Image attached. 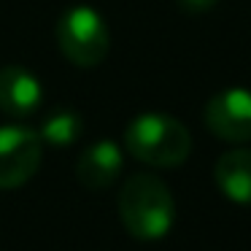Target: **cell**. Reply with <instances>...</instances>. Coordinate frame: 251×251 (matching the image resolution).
Instances as JSON below:
<instances>
[{
  "label": "cell",
  "instance_id": "cell-1",
  "mask_svg": "<svg viewBox=\"0 0 251 251\" xmlns=\"http://www.w3.org/2000/svg\"><path fill=\"white\" fill-rule=\"evenodd\" d=\"M119 216L138 240H159L176 222V200L168 184L151 173H135L119 192Z\"/></svg>",
  "mask_w": 251,
  "mask_h": 251
},
{
  "label": "cell",
  "instance_id": "cell-2",
  "mask_svg": "<svg viewBox=\"0 0 251 251\" xmlns=\"http://www.w3.org/2000/svg\"><path fill=\"white\" fill-rule=\"evenodd\" d=\"M130 157L151 168H176L192 151V135L170 114H138L125 130Z\"/></svg>",
  "mask_w": 251,
  "mask_h": 251
},
{
  "label": "cell",
  "instance_id": "cell-3",
  "mask_svg": "<svg viewBox=\"0 0 251 251\" xmlns=\"http://www.w3.org/2000/svg\"><path fill=\"white\" fill-rule=\"evenodd\" d=\"M57 44L65 60L78 68H95L108 57L111 33L92 6H73L57 22Z\"/></svg>",
  "mask_w": 251,
  "mask_h": 251
},
{
  "label": "cell",
  "instance_id": "cell-4",
  "mask_svg": "<svg viewBox=\"0 0 251 251\" xmlns=\"http://www.w3.org/2000/svg\"><path fill=\"white\" fill-rule=\"evenodd\" d=\"M44 159V138L22 125L0 127V189L27 184Z\"/></svg>",
  "mask_w": 251,
  "mask_h": 251
},
{
  "label": "cell",
  "instance_id": "cell-5",
  "mask_svg": "<svg viewBox=\"0 0 251 251\" xmlns=\"http://www.w3.org/2000/svg\"><path fill=\"white\" fill-rule=\"evenodd\" d=\"M205 125L222 141H251V92L238 87L216 92L205 105Z\"/></svg>",
  "mask_w": 251,
  "mask_h": 251
},
{
  "label": "cell",
  "instance_id": "cell-6",
  "mask_svg": "<svg viewBox=\"0 0 251 251\" xmlns=\"http://www.w3.org/2000/svg\"><path fill=\"white\" fill-rule=\"evenodd\" d=\"M44 87L33 76V71L22 65L0 68V111L8 116H30L38 111Z\"/></svg>",
  "mask_w": 251,
  "mask_h": 251
},
{
  "label": "cell",
  "instance_id": "cell-7",
  "mask_svg": "<svg viewBox=\"0 0 251 251\" xmlns=\"http://www.w3.org/2000/svg\"><path fill=\"white\" fill-rule=\"evenodd\" d=\"M125 157L122 149L114 141H98L89 149H84V154L76 162V176L87 189L92 192H103L119 178Z\"/></svg>",
  "mask_w": 251,
  "mask_h": 251
},
{
  "label": "cell",
  "instance_id": "cell-8",
  "mask_svg": "<svg viewBox=\"0 0 251 251\" xmlns=\"http://www.w3.org/2000/svg\"><path fill=\"white\" fill-rule=\"evenodd\" d=\"M213 181L238 205H251V149H232L222 154L213 168Z\"/></svg>",
  "mask_w": 251,
  "mask_h": 251
},
{
  "label": "cell",
  "instance_id": "cell-9",
  "mask_svg": "<svg viewBox=\"0 0 251 251\" xmlns=\"http://www.w3.org/2000/svg\"><path fill=\"white\" fill-rule=\"evenodd\" d=\"M84 130V122L76 111H54L44 119L38 135L44 138V143L51 146H71Z\"/></svg>",
  "mask_w": 251,
  "mask_h": 251
},
{
  "label": "cell",
  "instance_id": "cell-10",
  "mask_svg": "<svg viewBox=\"0 0 251 251\" xmlns=\"http://www.w3.org/2000/svg\"><path fill=\"white\" fill-rule=\"evenodd\" d=\"M216 3L219 0H178L181 11H186V14H205V11H211Z\"/></svg>",
  "mask_w": 251,
  "mask_h": 251
}]
</instances>
